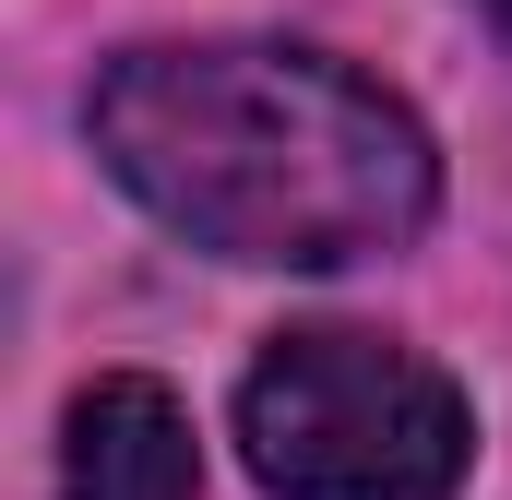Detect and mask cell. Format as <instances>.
Returning a JSON list of instances; mask_svg holds the SVG:
<instances>
[{
    "label": "cell",
    "mask_w": 512,
    "mask_h": 500,
    "mask_svg": "<svg viewBox=\"0 0 512 500\" xmlns=\"http://www.w3.org/2000/svg\"><path fill=\"white\" fill-rule=\"evenodd\" d=\"M239 453L274 500H453L477 417L453 370L358 322H298L239 381Z\"/></svg>",
    "instance_id": "2"
},
{
    "label": "cell",
    "mask_w": 512,
    "mask_h": 500,
    "mask_svg": "<svg viewBox=\"0 0 512 500\" xmlns=\"http://www.w3.org/2000/svg\"><path fill=\"white\" fill-rule=\"evenodd\" d=\"M203 453H191V405L155 370H108L72 393L60 429V500H191Z\"/></svg>",
    "instance_id": "3"
},
{
    "label": "cell",
    "mask_w": 512,
    "mask_h": 500,
    "mask_svg": "<svg viewBox=\"0 0 512 500\" xmlns=\"http://www.w3.org/2000/svg\"><path fill=\"white\" fill-rule=\"evenodd\" d=\"M131 203L215 262L346 274L441 215V155L405 96L286 36H155L84 96Z\"/></svg>",
    "instance_id": "1"
},
{
    "label": "cell",
    "mask_w": 512,
    "mask_h": 500,
    "mask_svg": "<svg viewBox=\"0 0 512 500\" xmlns=\"http://www.w3.org/2000/svg\"><path fill=\"white\" fill-rule=\"evenodd\" d=\"M489 12H501V24H512V0H489Z\"/></svg>",
    "instance_id": "4"
}]
</instances>
